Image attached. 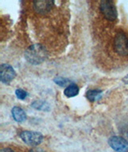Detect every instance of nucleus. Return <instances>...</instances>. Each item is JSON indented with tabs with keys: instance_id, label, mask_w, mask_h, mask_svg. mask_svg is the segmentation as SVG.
<instances>
[{
	"instance_id": "nucleus-1",
	"label": "nucleus",
	"mask_w": 128,
	"mask_h": 152,
	"mask_svg": "<svg viewBox=\"0 0 128 152\" xmlns=\"http://www.w3.org/2000/svg\"><path fill=\"white\" fill-rule=\"evenodd\" d=\"M47 58V51L42 45L36 43L31 45L25 51V58L32 65H39Z\"/></svg>"
},
{
	"instance_id": "nucleus-2",
	"label": "nucleus",
	"mask_w": 128,
	"mask_h": 152,
	"mask_svg": "<svg viewBox=\"0 0 128 152\" xmlns=\"http://www.w3.org/2000/svg\"><path fill=\"white\" fill-rule=\"evenodd\" d=\"M99 9L102 15L109 21H115L118 17L117 8L111 0H103L100 2Z\"/></svg>"
},
{
	"instance_id": "nucleus-3",
	"label": "nucleus",
	"mask_w": 128,
	"mask_h": 152,
	"mask_svg": "<svg viewBox=\"0 0 128 152\" xmlns=\"http://www.w3.org/2000/svg\"><path fill=\"white\" fill-rule=\"evenodd\" d=\"M114 47L118 55L121 56L128 55V37L124 32L116 34L114 40Z\"/></svg>"
},
{
	"instance_id": "nucleus-4",
	"label": "nucleus",
	"mask_w": 128,
	"mask_h": 152,
	"mask_svg": "<svg viewBox=\"0 0 128 152\" xmlns=\"http://www.w3.org/2000/svg\"><path fill=\"white\" fill-rule=\"evenodd\" d=\"M19 136L23 142L32 147L41 144L43 141V135L38 131H23L20 133Z\"/></svg>"
},
{
	"instance_id": "nucleus-5",
	"label": "nucleus",
	"mask_w": 128,
	"mask_h": 152,
	"mask_svg": "<svg viewBox=\"0 0 128 152\" xmlns=\"http://www.w3.org/2000/svg\"><path fill=\"white\" fill-rule=\"evenodd\" d=\"M108 144L116 152H128V141L123 137H110L108 140Z\"/></svg>"
},
{
	"instance_id": "nucleus-6",
	"label": "nucleus",
	"mask_w": 128,
	"mask_h": 152,
	"mask_svg": "<svg viewBox=\"0 0 128 152\" xmlns=\"http://www.w3.org/2000/svg\"><path fill=\"white\" fill-rule=\"evenodd\" d=\"M16 77V72L9 64L3 63L0 66V80L3 83H9Z\"/></svg>"
},
{
	"instance_id": "nucleus-7",
	"label": "nucleus",
	"mask_w": 128,
	"mask_h": 152,
	"mask_svg": "<svg viewBox=\"0 0 128 152\" xmlns=\"http://www.w3.org/2000/svg\"><path fill=\"white\" fill-rule=\"evenodd\" d=\"M34 11L39 14H47L49 11H51L53 6H54V1H47V0H39V1H34L33 2Z\"/></svg>"
},
{
	"instance_id": "nucleus-8",
	"label": "nucleus",
	"mask_w": 128,
	"mask_h": 152,
	"mask_svg": "<svg viewBox=\"0 0 128 152\" xmlns=\"http://www.w3.org/2000/svg\"><path fill=\"white\" fill-rule=\"evenodd\" d=\"M12 117L16 122L23 123L26 119V114L23 108L19 107H14L11 110Z\"/></svg>"
},
{
	"instance_id": "nucleus-9",
	"label": "nucleus",
	"mask_w": 128,
	"mask_h": 152,
	"mask_svg": "<svg viewBox=\"0 0 128 152\" xmlns=\"http://www.w3.org/2000/svg\"><path fill=\"white\" fill-rule=\"evenodd\" d=\"M31 107L35 110H42V111H49L50 110V104L42 100H35L31 103Z\"/></svg>"
},
{
	"instance_id": "nucleus-10",
	"label": "nucleus",
	"mask_w": 128,
	"mask_h": 152,
	"mask_svg": "<svg viewBox=\"0 0 128 152\" xmlns=\"http://www.w3.org/2000/svg\"><path fill=\"white\" fill-rule=\"evenodd\" d=\"M79 88L75 83H71L64 90V95L67 98H72L78 94Z\"/></svg>"
},
{
	"instance_id": "nucleus-11",
	"label": "nucleus",
	"mask_w": 128,
	"mask_h": 152,
	"mask_svg": "<svg viewBox=\"0 0 128 152\" xmlns=\"http://www.w3.org/2000/svg\"><path fill=\"white\" fill-rule=\"evenodd\" d=\"M102 95V91L101 90L94 89V90H90L86 92V97L87 99L90 100L91 102H94L96 100L99 99L101 96Z\"/></svg>"
},
{
	"instance_id": "nucleus-12",
	"label": "nucleus",
	"mask_w": 128,
	"mask_h": 152,
	"mask_svg": "<svg viewBox=\"0 0 128 152\" xmlns=\"http://www.w3.org/2000/svg\"><path fill=\"white\" fill-rule=\"evenodd\" d=\"M54 82L55 83H56L57 85H59V87H67L69 85H71V80L68 79H66V78H63V77H56L55 79H54Z\"/></svg>"
},
{
	"instance_id": "nucleus-13",
	"label": "nucleus",
	"mask_w": 128,
	"mask_h": 152,
	"mask_svg": "<svg viewBox=\"0 0 128 152\" xmlns=\"http://www.w3.org/2000/svg\"><path fill=\"white\" fill-rule=\"evenodd\" d=\"M15 95L18 99L24 100L26 97H27L28 94H27V92H26V91H24V90L17 89L15 91Z\"/></svg>"
},
{
	"instance_id": "nucleus-14",
	"label": "nucleus",
	"mask_w": 128,
	"mask_h": 152,
	"mask_svg": "<svg viewBox=\"0 0 128 152\" xmlns=\"http://www.w3.org/2000/svg\"><path fill=\"white\" fill-rule=\"evenodd\" d=\"M0 152H15L11 148H8V147H6V148H3V149L1 150V151Z\"/></svg>"
},
{
	"instance_id": "nucleus-15",
	"label": "nucleus",
	"mask_w": 128,
	"mask_h": 152,
	"mask_svg": "<svg viewBox=\"0 0 128 152\" xmlns=\"http://www.w3.org/2000/svg\"><path fill=\"white\" fill-rule=\"evenodd\" d=\"M123 82L125 84H128V75H127L124 77L123 79Z\"/></svg>"
}]
</instances>
